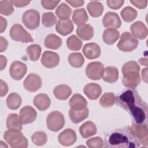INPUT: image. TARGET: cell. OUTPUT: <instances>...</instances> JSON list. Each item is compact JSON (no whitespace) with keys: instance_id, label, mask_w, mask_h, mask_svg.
<instances>
[{"instance_id":"7402d4cb","label":"cell","mask_w":148,"mask_h":148,"mask_svg":"<svg viewBox=\"0 0 148 148\" xmlns=\"http://www.w3.org/2000/svg\"><path fill=\"white\" fill-rule=\"evenodd\" d=\"M69 105L72 109L80 110L87 108V102L81 94H75L70 99Z\"/></svg>"},{"instance_id":"4316f807","label":"cell","mask_w":148,"mask_h":148,"mask_svg":"<svg viewBox=\"0 0 148 148\" xmlns=\"http://www.w3.org/2000/svg\"><path fill=\"white\" fill-rule=\"evenodd\" d=\"M119 77L118 69L114 66H107L104 69L102 75L103 80L109 83L116 82Z\"/></svg>"},{"instance_id":"277c9868","label":"cell","mask_w":148,"mask_h":148,"mask_svg":"<svg viewBox=\"0 0 148 148\" xmlns=\"http://www.w3.org/2000/svg\"><path fill=\"white\" fill-rule=\"evenodd\" d=\"M3 138L12 148H26L28 145L27 139L20 131H6L3 134Z\"/></svg>"},{"instance_id":"f1b7e54d","label":"cell","mask_w":148,"mask_h":148,"mask_svg":"<svg viewBox=\"0 0 148 148\" xmlns=\"http://www.w3.org/2000/svg\"><path fill=\"white\" fill-rule=\"evenodd\" d=\"M22 123L19 116L16 113H10L6 119V127L10 130L21 131L22 130Z\"/></svg>"},{"instance_id":"f5cc1de1","label":"cell","mask_w":148,"mask_h":148,"mask_svg":"<svg viewBox=\"0 0 148 148\" xmlns=\"http://www.w3.org/2000/svg\"><path fill=\"white\" fill-rule=\"evenodd\" d=\"M0 60H1V70L2 71L6 66L7 59L3 55H0Z\"/></svg>"},{"instance_id":"2e32d148","label":"cell","mask_w":148,"mask_h":148,"mask_svg":"<svg viewBox=\"0 0 148 148\" xmlns=\"http://www.w3.org/2000/svg\"><path fill=\"white\" fill-rule=\"evenodd\" d=\"M102 23L104 27L108 28H119L121 25V21L119 15L112 12H109L105 14Z\"/></svg>"},{"instance_id":"ac0fdd59","label":"cell","mask_w":148,"mask_h":148,"mask_svg":"<svg viewBox=\"0 0 148 148\" xmlns=\"http://www.w3.org/2000/svg\"><path fill=\"white\" fill-rule=\"evenodd\" d=\"M83 53L87 58L90 60L95 59L101 55V48L95 43H88L84 46Z\"/></svg>"},{"instance_id":"db71d44e","label":"cell","mask_w":148,"mask_h":148,"mask_svg":"<svg viewBox=\"0 0 148 148\" xmlns=\"http://www.w3.org/2000/svg\"><path fill=\"white\" fill-rule=\"evenodd\" d=\"M147 68H146L145 69H143L142 71V76L143 78V80H145V82H147Z\"/></svg>"},{"instance_id":"83f0119b","label":"cell","mask_w":148,"mask_h":148,"mask_svg":"<svg viewBox=\"0 0 148 148\" xmlns=\"http://www.w3.org/2000/svg\"><path fill=\"white\" fill-rule=\"evenodd\" d=\"M89 111L87 108L80 110H75L71 109L69 110V117L73 123H79L85 120L88 116Z\"/></svg>"},{"instance_id":"816d5d0a","label":"cell","mask_w":148,"mask_h":148,"mask_svg":"<svg viewBox=\"0 0 148 148\" xmlns=\"http://www.w3.org/2000/svg\"><path fill=\"white\" fill-rule=\"evenodd\" d=\"M0 25H1V28H0V31L1 33L3 32L6 28V26H7V21L6 20L3 18V17L1 16L0 17Z\"/></svg>"},{"instance_id":"e0dca14e","label":"cell","mask_w":148,"mask_h":148,"mask_svg":"<svg viewBox=\"0 0 148 148\" xmlns=\"http://www.w3.org/2000/svg\"><path fill=\"white\" fill-rule=\"evenodd\" d=\"M130 30L132 35L139 39H144L147 36V27L140 21H138L132 24L130 27Z\"/></svg>"},{"instance_id":"f6af8a7d","label":"cell","mask_w":148,"mask_h":148,"mask_svg":"<svg viewBox=\"0 0 148 148\" xmlns=\"http://www.w3.org/2000/svg\"><path fill=\"white\" fill-rule=\"evenodd\" d=\"M106 2L108 6L110 8L114 10H116L123 6L124 1L123 0H108Z\"/></svg>"},{"instance_id":"5b68a950","label":"cell","mask_w":148,"mask_h":148,"mask_svg":"<svg viewBox=\"0 0 148 148\" xmlns=\"http://www.w3.org/2000/svg\"><path fill=\"white\" fill-rule=\"evenodd\" d=\"M138 43V40L130 32H124L121 34L117 46L122 51L130 52L137 47Z\"/></svg>"},{"instance_id":"ffe728a7","label":"cell","mask_w":148,"mask_h":148,"mask_svg":"<svg viewBox=\"0 0 148 148\" xmlns=\"http://www.w3.org/2000/svg\"><path fill=\"white\" fill-rule=\"evenodd\" d=\"M56 29L60 35L65 36L71 34L73 29V24L70 19L59 20L56 25Z\"/></svg>"},{"instance_id":"484cf974","label":"cell","mask_w":148,"mask_h":148,"mask_svg":"<svg viewBox=\"0 0 148 148\" xmlns=\"http://www.w3.org/2000/svg\"><path fill=\"white\" fill-rule=\"evenodd\" d=\"M120 33L114 28H106L103 31L102 39L103 42L109 45H113L119 39Z\"/></svg>"},{"instance_id":"4fadbf2b","label":"cell","mask_w":148,"mask_h":148,"mask_svg":"<svg viewBox=\"0 0 148 148\" xmlns=\"http://www.w3.org/2000/svg\"><path fill=\"white\" fill-rule=\"evenodd\" d=\"M36 117V111L30 106H25L20 111L19 119L23 124H27L34 122Z\"/></svg>"},{"instance_id":"7a4b0ae2","label":"cell","mask_w":148,"mask_h":148,"mask_svg":"<svg viewBox=\"0 0 148 148\" xmlns=\"http://www.w3.org/2000/svg\"><path fill=\"white\" fill-rule=\"evenodd\" d=\"M105 145L109 147H136L140 146V143L130 127H125L113 132L106 139Z\"/></svg>"},{"instance_id":"44dd1931","label":"cell","mask_w":148,"mask_h":148,"mask_svg":"<svg viewBox=\"0 0 148 148\" xmlns=\"http://www.w3.org/2000/svg\"><path fill=\"white\" fill-rule=\"evenodd\" d=\"M33 103L38 110L44 111L49 108L51 101L49 96L46 94H39L34 97Z\"/></svg>"},{"instance_id":"ba28073f","label":"cell","mask_w":148,"mask_h":148,"mask_svg":"<svg viewBox=\"0 0 148 148\" xmlns=\"http://www.w3.org/2000/svg\"><path fill=\"white\" fill-rule=\"evenodd\" d=\"M22 21L24 25L29 29H36L40 23L39 13L35 9H29L24 13Z\"/></svg>"},{"instance_id":"ab89813d","label":"cell","mask_w":148,"mask_h":148,"mask_svg":"<svg viewBox=\"0 0 148 148\" xmlns=\"http://www.w3.org/2000/svg\"><path fill=\"white\" fill-rule=\"evenodd\" d=\"M31 140L35 145L43 146L47 142V136L43 131H37L32 134Z\"/></svg>"},{"instance_id":"74e56055","label":"cell","mask_w":148,"mask_h":148,"mask_svg":"<svg viewBox=\"0 0 148 148\" xmlns=\"http://www.w3.org/2000/svg\"><path fill=\"white\" fill-rule=\"evenodd\" d=\"M116 101V97L113 92H106L102 95L99 99L100 105L105 108L112 107Z\"/></svg>"},{"instance_id":"8d00e7d4","label":"cell","mask_w":148,"mask_h":148,"mask_svg":"<svg viewBox=\"0 0 148 148\" xmlns=\"http://www.w3.org/2000/svg\"><path fill=\"white\" fill-rule=\"evenodd\" d=\"M26 53L30 60L35 61L38 60L41 54V47L39 45L34 44L29 45L26 49Z\"/></svg>"},{"instance_id":"52a82bcc","label":"cell","mask_w":148,"mask_h":148,"mask_svg":"<svg viewBox=\"0 0 148 148\" xmlns=\"http://www.w3.org/2000/svg\"><path fill=\"white\" fill-rule=\"evenodd\" d=\"M10 36L13 40L23 43L32 42L34 41L31 35L21 25L18 24H15L11 27Z\"/></svg>"},{"instance_id":"5bb4252c","label":"cell","mask_w":148,"mask_h":148,"mask_svg":"<svg viewBox=\"0 0 148 148\" xmlns=\"http://www.w3.org/2000/svg\"><path fill=\"white\" fill-rule=\"evenodd\" d=\"M76 134L74 130L67 128L62 131L58 136L59 143L65 146H69L73 145L76 141Z\"/></svg>"},{"instance_id":"c3c4849f","label":"cell","mask_w":148,"mask_h":148,"mask_svg":"<svg viewBox=\"0 0 148 148\" xmlns=\"http://www.w3.org/2000/svg\"><path fill=\"white\" fill-rule=\"evenodd\" d=\"M0 84H1V97H2L5 96L7 92H8V86L5 82L2 80V79L0 80Z\"/></svg>"},{"instance_id":"6da1fadb","label":"cell","mask_w":148,"mask_h":148,"mask_svg":"<svg viewBox=\"0 0 148 148\" xmlns=\"http://www.w3.org/2000/svg\"><path fill=\"white\" fill-rule=\"evenodd\" d=\"M117 103L123 109L130 110L136 124L144 123L147 117V105L141 99L136 91L128 90L117 98Z\"/></svg>"},{"instance_id":"f546056e","label":"cell","mask_w":148,"mask_h":148,"mask_svg":"<svg viewBox=\"0 0 148 148\" xmlns=\"http://www.w3.org/2000/svg\"><path fill=\"white\" fill-rule=\"evenodd\" d=\"M61 45L62 39L53 34L48 35L45 39V45L48 49L56 50L59 49Z\"/></svg>"},{"instance_id":"d590c367","label":"cell","mask_w":148,"mask_h":148,"mask_svg":"<svg viewBox=\"0 0 148 148\" xmlns=\"http://www.w3.org/2000/svg\"><path fill=\"white\" fill-rule=\"evenodd\" d=\"M120 14L124 21L130 23L136 18L137 16V11L131 6H127L121 10Z\"/></svg>"},{"instance_id":"60d3db41","label":"cell","mask_w":148,"mask_h":148,"mask_svg":"<svg viewBox=\"0 0 148 148\" xmlns=\"http://www.w3.org/2000/svg\"><path fill=\"white\" fill-rule=\"evenodd\" d=\"M57 22V18L53 13L46 12L42 15V24L46 27H51L53 26Z\"/></svg>"},{"instance_id":"f907efd6","label":"cell","mask_w":148,"mask_h":148,"mask_svg":"<svg viewBox=\"0 0 148 148\" xmlns=\"http://www.w3.org/2000/svg\"><path fill=\"white\" fill-rule=\"evenodd\" d=\"M0 40H1V49H0V51L1 52H3L5 51L8 47V42L7 40L4 38L3 36H1L0 38Z\"/></svg>"},{"instance_id":"bcb514c9","label":"cell","mask_w":148,"mask_h":148,"mask_svg":"<svg viewBox=\"0 0 148 148\" xmlns=\"http://www.w3.org/2000/svg\"><path fill=\"white\" fill-rule=\"evenodd\" d=\"M130 2L136 6V8L139 9H144L146 7L147 4V0H134V1H130Z\"/></svg>"},{"instance_id":"9a60e30c","label":"cell","mask_w":148,"mask_h":148,"mask_svg":"<svg viewBox=\"0 0 148 148\" xmlns=\"http://www.w3.org/2000/svg\"><path fill=\"white\" fill-rule=\"evenodd\" d=\"M60 62L59 55L53 51H46L43 53L41 63L47 68H53L58 65Z\"/></svg>"},{"instance_id":"7dc6e473","label":"cell","mask_w":148,"mask_h":148,"mask_svg":"<svg viewBox=\"0 0 148 148\" xmlns=\"http://www.w3.org/2000/svg\"><path fill=\"white\" fill-rule=\"evenodd\" d=\"M10 2L13 5L15 6L17 8H23V7L26 6L30 3L29 1H23V0L22 1L12 0V1H10Z\"/></svg>"},{"instance_id":"d6a6232c","label":"cell","mask_w":148,"mask_h":148,"mask_svg":"<svg viewBox=\"0 0 148 148\" xmlns=\"http://www.w3.org/2000/svg\"><path fill=\"white\" fill-rule=\"evenodd\" d=\"M22 102L20 95L16 92L10 94L6 98V105L8 108L12 110L17 109L21 105Z\"/></svg>"},{"instance_id":"681fc988","label":"cell","mask_w":148,"mask_h":148,"mask_svg":"<svg viewBox=\"0 0 148 148\" xmlns=\"http://www.w3.org/2000/svg\"><path fill=\"white\" fill-rule=\"evenodd\" d=\"M66 2L74 8L82 6L84 3V1L82 0H66Z\"/></svg>"},{"instance_id":"7c38bea8","label":"cell","mask_w":148,"mask_h":148,"mask_svg":"<svg viewBox=\"0 0 148 148\" xmlns=\"http://www.w3.org/2000/svg\"><path fill=\"white\" fill-rule=\"evenodd\" d=\"M27 71V65L19 61L13 62L9 68L10 76L16 80H21L25 75Z\"/></svg>"},{"instance_id":"8992f818","label":"cell","mask_w":148,"mask_h":148,"mask_svg":"<svg viewBox=\"0 0 148 148\" xmlns=\"http://www.w3.org/2000/svg\"><path fill=\"white\" fill-rule=\"evenodd\" d=\"M47 128L53 132H57L62 129L65 124L64 115L58 111L50 113L46 119Z\"/></svg>"},{"instance_id":"cb8c5ba5","label":"cell","mask_w":148,"mask_h":148,"mask_svg":"<svg viewBox=\"0 0 148 148\" xmlns=\"http://www.w3.org/2000/svg\"><path fill=\"white\" fill-rule=\"evenodd\" d=\"M97 130L95 124L91 121L84 123L79 128L80 134L83 138H87L94 135L97 133Z\"/></svg>"},{"instance_id":"b9f144b4","label":"cell","mask_w":148,"mask_h":148,"mask_svg":"<svg viewBox=\"0 0 148 148\" xmlns=\"http://www.w3.org/2000/svg\"><path fill=\"white\" fill-rule=\"evenodd\" d=\"M14 12L13 5L9 1H0V13L2 15L9 16Z\"/></svg>"},{"instance_id":"603a6c76","label":"cell","mask_w":148,"mask_h":148,"mask_svg":"<svg viewBox=\"0 0 148 148\" xmlns=\"http://www.w3.org/2000/svg\"><path fill=\"white\" fill-rule=\"evenodd\" d=\"M76 34L82 39L88 40L91 39L94 35V28L90 24H84L77 27Z\"/></svg>"},{"instance_id":"7bdbcfd3","label":"cell","mask_w":148,"mask_h":148,"mask_svg":"<svg viewBox=\"0 0 148 148\" xmlns=\"http://www.w3.org/2000/svg\"><path fill=\"white\" fill-rule=\"evenodd\" d=\"M86 145L90 148H101L103 146V142L101 138L94 137L88 139Z\"/></svg>"},{"instance_id":"d4e9b609","label":"cell","mask_w":148,"mask_h":148,"mask_svg":"<svg viewBox=\"0 0 148 148\" xmlns=\"http://www.w3.org/2000/svg\"><path fill=\"white\" fill-rule=\"evenodd\" d=\"M53 94L58 99L66 100L71 95L72 90L66 84H60L54 88Z\"/></svg>"},{"instance_id":"d6986e66","label":"cell","mask_w":148,"mask_h":148,"mask_svg":"<svg viewBox=\"0 0 148 148\" xmlns=\"http://www.w3.org/2000/svg\"><path fill=\"white\" fill-rule=\"evenodd\" d=\"M84 92L90 99L95 100L101 95L102 88L97 83H90L84 86Z\"/></svg>"},{"instance_id":"e575fe53","label":"cell","mask_w":148,"mask_h":148,"mask_svg":"<svg viewBox=\"0 0 148 148\" xmlns=\"http://www.w3.org/2000/svg\"><path fill=\"white\" fill-rule=\"evenodd\" d=\"M69 64L74 68H80L84 62V58L80 53H71L68 58Z\"/></svg>"},{"instance_id":"ee69618b","label":"cell","mask_w":148,"mask_h":148,"mask_svg":"<svg viewBox=\"0 0 148 148\" xmlns=\"http://www.w3.org/2000/svg\"><path fill=\"white\" fill-rule=\"evenodd\" d=\"M60 1H48L42 0L40 3L42 6L46 9L53 10L60 3Z\"/></svg>"},{"instance_id":"9c48e42d","label":"cell","mask_w":148,"mask_h":148,"mask_svg":"<svg viewBox=\"0 0 148 148\" xmlns=\"http://www.w3.org/2000/svg\"><path fill=\"white\" fill-rule=\"evenodd\" d=\"M104 71V66L101 62L95 61L88 64L86 68V76L91 80H99Z\"/></svg>"},{"instance_id":"4dcf8cb0","label":"cell","mask_w":148,"mask_h":148,"mask_svg":"<svg viewBox=\"0 0 148 148\" xmlns=\"http://www.w3.org/2000/svg\"><path fill=\"white\" fill-rule=\"evenodd\" d=\"M87 10L91 16L94 17H97L100 16L103 11V5L98 1H91L87 5Z\"/></svg>"},{"instance_id":"3957f363","label":"cell","mask_w":148,"mask_h":148,"mask_svg":"<svg viewBox=\"0 0 148 148\" xmlns=\"http://www.w3.org/2000/svg\"><path fill=\"white\" fill-rule=\"evenodd\" d=\"M121 71L123 75L122 83L124 86L134 88L139 84L140 82V66L136 62L131 61L125 63L122 67Z\"/></svg>"},{"instance_id":"30bf717a","label":"cell","mask_w":148,"mask_h":148,"mask_svg":"<svg viewBox=\"0 0 148 148\" xmlns=\"http://www.w3.org/2000/svg\"><path fill=\"white\" fill-rule=\"evenodd\" d=\"M131 130L138 140L143 146L148 145V130L146 124H132Z\"/></svg>"},{"instance_id":"1f68e13d","label":"cell","mask_w":148,"mask_h":148,"mask_svg":"<svg viewBox=\"0 0 148 148\" xmlns=\"http://www.w3.org/2000/svg\"><path fill=\"white\" fill-rule=\"evenodd\" d=\"M88 19V15L84 8H80L74 10L72 15V20L76 25L84 24Z\"/></svg>"},{"instance_id":"8fae6325","label":"cell","mask_w":148,"mask_h":148,"mask_svg":"<svg viewBox=\"0 0 148 148\" xmlns=\"http://www.w3.org/2000/svg\"><path fill=\"white\" fill-rule=\"evenodd\" d=\"M25 90L29 92H35L38 90L42 85L40 77L36 73H29L23 82Z\"/></svg>"},{"instance_id":"f35d334b","label":"cell","mask_w":148,"mask_h":148,"mask_svg":"<svg viewBox=\"0 0 148 148\" xmlns=\"http://www.w3.org/2000/svg\"><path fill=\"white\" fill-rule=\"evenodd\" d=\"M66 45L68 49L73 51L79 50L82 46V42L75 35H72L68 38Z\"/></svg>"},{"instance_id":"836d02e7","label":"cell","mask_w":148,"mask_h":148,"mask_svg":"<svg viewBox=\"0 0 148 148\" xmlns=\"http://www.w3.org/2000/svg\"><path fill=\"white\" fill-rule=\"evenodd\" d=\"M72 13V9L65 3H61L57 8L56 14L60 20L69 19Z\"/></svg>"}]
</instances>
